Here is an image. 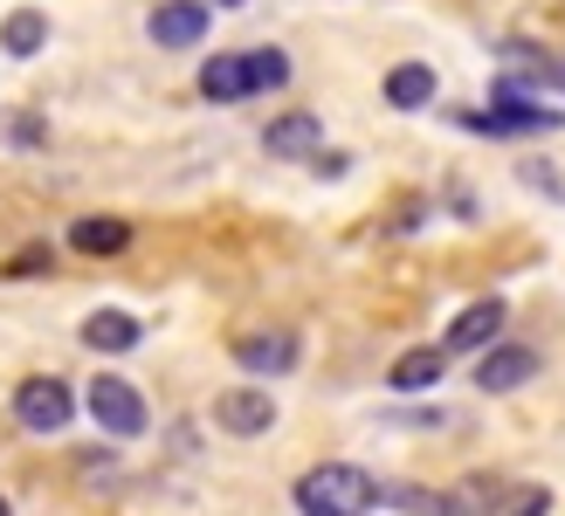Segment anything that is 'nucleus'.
Returning <instances> with one entry per match:
<instances>
[{
    "label": "nucleus",
    "instance_id": "obj_1",
    "mask_svg": "<svg viewBox=\"0 0 565 516\" xmlns=\"http://www.w3.org/2000/svg\"><path fill=\"white\" fill-rule=\"evenodd\" d=\"M365 503H380V482L352 469V462H324V469H310L297 482V509L303 516H359Z\"/></svg>",
    "mask_w": 565,
    "mask_h": 516
},
{
    "label": "nucleus",
    "instance_id": "obj_2",
    "mask_svg": "<svg viewBox=\"0 0 565 516\" xmlns=\"http://www.w3.org/2000/svg\"><path fill=\"white\" fill-rule=\"evenodd\" d=\"M83 407H90V420L104 427L110 441H138L146 434V399H138L131 379H118V372H104V379H90V393H83Z\"/></svg>",
    "mask_w": 565,
    "mask_h": 516
},
{
    "label": "nucleus",
    "instance_id": "obj_3",
    "mask_svg": "<svg viewBox=\"0 0 565 516\" xmlns=\"http://www.w3.org/2000/svg\"><path fill=\"white\" fill-rule=\"evenodd\" d=\"M76 413V399L63 379H49V372H35V379H21L14 386V420L28 427V434H63Z\"/></svg>",
    "mask_w": 565,
    "mask_h": 516
},
{
    "label": "nucleus",
    "instance_id": "obj_4",
    "mask_svg": "<svg viewBox=\"0 0 565 516\" xmlns=\"http://www.w3.org/2000/svg\"><path fill=\"white\" fill-rule=\"evenodd\" d=\"M214 427L235 441H263L276 427V399L263 386H228V393H214Z\"/></svg>",
    "mask_w": 565,
    "mask_h": 516
},
{
    "label": "nucleus",
    "instance_id": "obj_5",
    "mask_svg": "<svg viewBox=\"0 0 565 516\" xmlns=\"http://www.w3.org/2000/svg\"><path fill=\"white\" fill-rule=\"evenodd\" d=\"M207 0H166V8H152V21H146V35L159 42V49H201L207 42Z\"/></svg>",
    "mask_w": 565,
    "mask_h": 516
},
{
    "label": "nucleus",
    "instance_id": "obj_6",
    "mask_svg": "<svg viewBox=\"0 0 565 516\" xmlns=\"http://www.w3.org/2000/svg\"><path fill=\"white\" fill-rule=\"evenodd\" d=\"M235 365L248 379H282V372L297 365V331H248L235 337Z\"/></svg>",
    "mask_w": 565,
    "mask_h": 516
},
{
    "label": "nucleus",
    "instance_id": "obj_7",
    "mask_svg": "<svg viewBox=\"0 0 565 516\" xmlns=\"http://www.w3.org/2000/svg\"><path fill=\"white\" fill-rule=\"evenodd\" d=\"M263 152L269 159H318L324 152V118H310V110H282V118L263 131Z\"/></svg>",
    "mask_w": 565,
    "mask_h": 516
},
{
    "label": "nucleus",
    "instance_id": "obj_8",
    "mask_svg": "<svg viewBox=\"0 0 565 516\" xmlns=\"http://www.w3.org/2000/svg\"><path fill=\"white\" fill-rule=\"evenodd\" d=\"M539 379V352L531 344H497V352H483V365H476V386L483 393H518Z\"/></svg>",
    "mask_w": 565,
    "mask_h": 516
},
{
    "label": "nucleus",
    "instance_id": "obj_9",
    "mask_svg": "<svg viewBox=\"0 0 565 516\" xmlns=\"http://www.w3.org/2000/svg\"><path fill=\"white\" fill-rule=\"evenodd\" d=\"M441 372H448V352H441V344H414V352L393 358L386 386H393V393H435V386H441Z\"/></svg>",
    "mask_w": 565,
    "mask_h": 516
},
{
    "label": "nucleus",
    "instance_id": "obj_10",
    "mask_svg": "<svg viewBox=\"0 0 565 516\" xmlns=\"http://www.w3.org/2000/svg\"><path fill=\"white\" fill-rule=\"evenodd\" d=\"M497 331H503V303H497V297H483V303H469L462 318L448 324V344H441V352H483Z\"/></svg>",
    "mask_w": 565,
    "mask_h": 516
},
{
    "label": "nucleus",
    "instance_id": "obj_11",
    "mask_svg": "<svg viewBox=\"0 0 565 516\" xmlns=\"http://www.w3.org/2000/svg\"><path fill=\"white\" fill-rule=\"evenodd\" d=\"M0 49H8L14 63H28V55H42V49H49V14H35V8H14L8 21H0Z\"/></svg>",
    "mask_w": 565,
    "mask_h": 516
},
{
    "label": "nucleus",
    "instance_id": "obj_12",
    "mask_svg": "<svg viewBox=\"0 0 565 516\" xmlns=\"http://www.w3.org/2000/svg\"><path fill=\"white\" fill-rule=\"evenodd\" d=\"M138 337H146V324L125 318V310H97V318L83 324V344H90V352H131Z\"/></svg>",
    "mask_w": 565,
    "mask_h": 516
},
{
    "label": "nucleus",
    "instance_id": "obj_13",
    "mask_svg": "<svg viewBox=\"0 0 565 516\" xmlns=\"http://www.w3.org/2000/svg\"><path fill=\"white\" fill-rule=\"evenodd\" d=\"M386 104L393 110H428L435 104V69L428 63H401L386 76Z\"/></svg>",
    "mask_w": 565,
    "mask_h": 516
},
{
    "label": "nucleus",
    "instance_id": "obj_14",
    "mask_svg": "<svg viewBox=\"0 0 565 516\" xmlns=\"http://www.w3.org/2000/svg\"><path fill=\"white\" fill-rule=\"evenodd\" d=\"M201 97H207V104H242V97H248L242 55H214V63H201Z\"/></svg>",
    "mask_w": 565,
    "mask_h": 516
},
{
    "label": "nucleus",
    "instance_id": "obj_15",
    "mask_svg": "<svg viewBox=\"0 0 565 516\" xmlns=\"http://www.w3.org/2000/svg\"><path fill=\"white\" fill-rule=\"evenodd\" d=\"M70 241H76L83 255H118V248L131 241V227H125V221H97V214H90V221H76V227H70Z\"/></svg>",
    "mask_w": 565,
    "mask_h": 516
},
{
    "label": "nucleus",
    "instance_id": "obj_16",
    "mask_svg": "<svg viewBox=\"0 0 565 516\" xmlns=\"http://www.w3.org/2000/svg\"><path fill=\"white\" fill-rule=\"evenodd\" d=\"M552 509V490H539V482H511V490H497L483 516H545Z\"/></svg>",
    "mask_w": 565,
    "mask_h": 516
},
{
    "label": "nucleus",
    "instance_id": "obj_17",
    "mask_svg": "<svg viewBox=\"0 0 565 516\" xmlns=\"http://www.w3.org/2000/svg\"><path fill=\"white\" fill-rule=\"evenodd\" d=\"M242 69H248V97H256V90H282V83H290V55H282V49H256V55H242Z\"/></svg>",
    "mask_w": 565,
    "mask_h": 516
},
{
    "label": "nucleus",
    "instance_id": "obj_18",
    "mask_svg": "<svg viewBox=\"0 0 565 516\" xmlns=\"http://www.w3.org/2000/svg\"><path fill=\"white\" fill-rule=\"evenodd\" d=\"M49 269H55V248H42V241H35V248H21L14 262H8V276H49Z\"/></svg>",
    "mask_w": 565,
    "mask_h": 516
},
{
    "label": "nucleus",
    "instance_id": "obj_19",
    "mask_svg": "<svg viewBox=\"0 0 565 516\" xmlns=\"http://www.w3.org/2000/svg\"><path fill=\"white\" fill-rule=\"evenodd\" d=\"M0 516H14V509H8V496H0Z\"/></svg>",
    "mask_w": 565,
    "mask_h": 516
},
{
    "label": "nucleus",
    "instance_id": "obj_20",
    "mask_svg": "<svg viewBox=\"0 0 565 516\" xmlns=\"http://www.w3.org/2000/svg\"><path fill=\"white\" fill-rule=\"evenodd\" d=\"M221 8H242V0H221Z\"/></svg>",
    "mask_w": 565,
    "mask_h": 516
}]
</instances>
